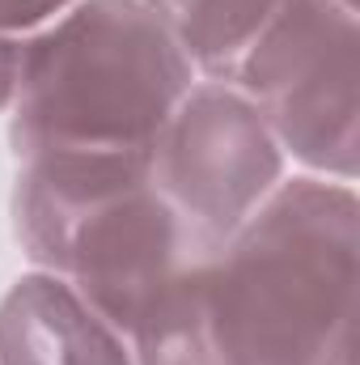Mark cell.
Wrapping results in <instances>:
<instances>
[{"label":"cell","mask_w":360,"mask_h":365,"mask_svg":"<svg viewBox=\"0 0 360 365\" xmlns=\"http://www.w3.org/2000/svg\"><path fill=\"white\" fill-rule=\"evenodd\" d=\"M356 187L318 175L284 179L208 268L229 361L356 365Z\"/></svg>","instance_id":"cell-1"},{"label":"cell","mask_w":360,"mask_h":365,"mask_svg":"<svg viewBox=\"0 0 360 365\" xmlns=\"http://www.w3.org/2000/svg\"><path fill=\"white\" fill-rule=\"evenodd\" d=\"M195 81L144 0H77L30 38L9 106L13 158L149 153Z\"/></svg>","instance_id":"cell-2"},{"label":"cell","mask_w":360,"mask_h":365,"mask_svg":"<svg viewBox=\"0 0 360 365\" xmlns=\"http://www.w3.org/2000/svg\"><path fill=\"white\" fill-rule=\"evenodd\" d=\"M13 238L34 272L73 284L123 340L162 280L203 251L157 195L149 153H51L17 162Z\"/></svg>","instance_id":"cell-3"},{"label":"cell","mask_w":360,"mask_h":365,"mask_svg":"<svg viewBox=\"0 0 360 365\" xmlns=\"http://www.w3.org/2000/svg\"><path fill=\"white\" fill-rule=\"evenodd\" d=\"M271 128L284 158L309 175L356 182L360 17L335 0H284L242 56L233 81Z\"/></svg>","instance_id":"cell-4"},{"label":"cell","mask_w":360,"mask_h":365,"mask_svg":"<svg viewBox=\"0 0 360 365\" xmlns=\"http://www.w3.org/2000/svg\"><path fill=\"white\" fill-rule=\"evenodd\" d=\"M284 162L246 93L195 81L149 149V179L182 230L216 255L284 182Z\"/></svg>","instance_id":"cell-5"},{"label":"cell","mask_w":360,"mask_h":365,"mask_svg":"<svg viewBox=\"0 0 360 365\" xmlns=\"http://www.w3.org/2000/svg\"><path fill=\"white\" fill-rule=\"evenodd\" d=\"M0 365H136L127 340L51 272L17 276L0 297Z\"/></svg>","instance_id":"cell-6"},{"label":"cell","mask_w":360,"mask_h":365,"mask_svg":"<svg viewBox=\"0 0 360 365\" xmlns=\"http://www.w3.org/2000/svg\"><path fill=\"white\" fill-rule=\"evenodd\" d=\"M216 255L182 264L157 293L144 302L127 331V349L136 365H233L208 297V268Z\"/></svg>","instance_id":"cell-7"},{"label":"cell","mask_w":360,"mask_h":365,"mask_svg":"<svg viewBox=\"0 0 360 365\" xmlns=\"http://www.w3.org/2000/svg\"><path fill=\"white\" fill-rule=\"evenodd\" d=\"M144 9L179 43L195 77L229 86L284 0H144Z\"/></svg>","instance_id":"cell-8"},{"label":"cell","mask_w":360,"mask_h":365,"mask_svg":"<svg viewBox=\"0 0 360 365\" xmlns=\"http://www.w3.org/2000/svg\"><path fill=\"white\" fill-rule=\"evenodd\" d=\"M77 0H0V38H34L55 17H64Z\"/></svg>","instance_id":"cell-9"},{"label":"cell","mask_w":360,"mask_h":365,"mask_svg":"<svg viewBox=\"0 0 360 365\" xmlns=\"http://www.w3.org/2000/svg\"><path fill=\"white\" fill-rule=\"evenodd\" d=\"M26 51H30V38L17 43V38H0V115H9L17 86H21V68H26Z\"/></svg>","instance_id":"cell-10"},{"label":"cell","mask_w":360,"mask_h":365,"mask_svg":"<svg viewBox=\"0 0 360 365\" xmlns=\"http://www.w3.org/2000/svg\"><path fill=\"white\" fill-rule=\"evenodd\" d=\"M335 4H344V9H356V0H335Z\"/></svg>","instance_id":"cell-11"}]
</instances>
